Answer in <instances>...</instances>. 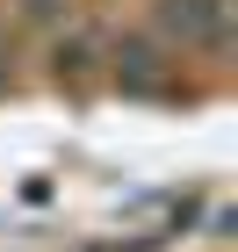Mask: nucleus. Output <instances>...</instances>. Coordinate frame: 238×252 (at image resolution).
<instances>
[{
    "label": "nucleus",
    "instance_id": "f257e3e1",
    "mask_svg": "<svg viewBox=\"0 0 238 252\" xmlns=\"http://www.w3.org/2000/svg\"><path fill=\"white\" fill-rule=\"evenodd\" d=\"M152 43L166 58H224L231 0H152Z\"/></svg>",
    "mask_w": 238,
    "mask_h": 252
},
{
    "label": "nucleus",
    "instance_id": "f03ea898",
    "mask_svg": "<svg viewBox=\"0 0 238 252\" xmlns=\"http://www.w3.org/2000/svg\"><path fill=\"white\" fill-rule=\"evenodd\" d=\"M108 72H116L123 94H144V101L173 94V65H166V51H159L152 36H123L116 51H108Z\"/></svg>",
    "mask_w": 238,
    "mask_h": 252
},
{
    "label": "nucleus",
    "instance_id": "7ed1b4c3",
    "mask_svg": "<svg viewBox=\"0 0 238 252\" xmlns=\"http://www.w3.org/2000/svg\"><path fill=\"white\" fill-rule=\"evenodd\" d=\"M15 7H22V22H29V29H58L72 0H15Z\"/></svg>",
    "mask_w": 238,
    "mask_h": 252
},
{
    "label": "nucleus",
    "instance_id": "20e7f679",
    "mask_svg": "<svg viewBox=\"0 0 238 252\" xmlns=\"http://www.w3.org/2000/svg\"><path fill=\"white\" fill-rule=\"evenodd\" d=\"M0 58H7V36H0ZM0 87H7V72H0Z\"/></svg>",
    "mask_w": 238,
    "mask_h": 252
}]
</instances>
